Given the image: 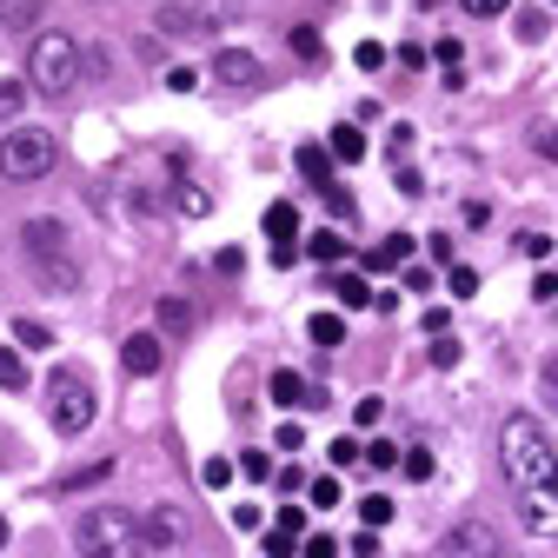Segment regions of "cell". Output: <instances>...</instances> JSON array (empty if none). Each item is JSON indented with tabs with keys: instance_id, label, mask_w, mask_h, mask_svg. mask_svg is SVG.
<instances>
[{
	"instance_id": "1",
	"label": "cell",
	"mask_w": 558,
	"mask_h": 558,
	"mask_svg": "<svg viewBox=\"0 0 558 558\" xmlns=\"http://www.w3.org/2000/svg\"><path fill=\"white\" fill-rule=\"evenodd\" d=\"M499 452H506V478L519 485V493H558V452H551V439H545V426L532 412L506 418Z\"/></svg>"
},
{
	"instance_id": "2",
	"label": "cell",
	"mask_w": 558,
	"mask_h": 558,
	"mask_svg": "<svg viewBox=\"0 0 558 558\" xmlns=\"http://www.w3.org/2000/svg\"><path fill=\"white\" fill-rule=\"evenodd\" d=\"M74 545H81V558H147L154 551L147 525H140L133 512H120V506H94L74 525Z\"/></svg>"
},
{
	"instance_id": "3",
	"label": "cell",
	"mask_w": 558,
	"mask_h": 558,
	"mask_svg": "<svg viewBox=\"0 0 558 558\" xmlns=\"http://www.w3.org/2000/svg\"><path fill=\"white\" fill-rule=\"evenodd\" d=\"M27 81L47 94V100H60V94H74V81H81V47L66 40V34H34V47H27Z\"/></svg>"
},
{
	"instance_id": "4",
	"label": "cell",
	"mask_w": 558,
	"mask_h": 558,
	"mask_svg": "<svg viewBox=\"0 0 558 558\" xmlns=\"http://www.w3.org/2000/svg\"><path fill=\"white\" fill-rule=\"evenodd\" d=\"M94 412H100V399H94L87 373L60 366V373L47 379V418H53V433H60V439H81V433L94 426Z\"/></svg>"
},
{
	"instance_id": "5",
	"label": "cell",
	"mask_w": 558,
	"mask_h": 558,
	"mask_svg": "<svg viewBox=\"0 0 558 558\" xmlns=\"http://www.w3.org/2000/svg\"><path fill=\"white\" fill-rule=\"evenodd\" d=\"M53 160H60V140H53L47 126H14L8 140H0V173H8L14 186L47 180V173H53Z\"/></svg>"
},
{
	"instance_id": "6",
	"label": "cell",
	"mask_w": 558,
	"mask_h": 558,
	"mask_svg": "<svg viewBox=\"0 0 558 558\" xmlns=\"http://www.w3.org/2000/svg\"><path fill=\"white\" fill-rule=\"evenodd\" d=\"M446 558H506V538L485 525V519H459L446 532Z\"/></svg>"
},
{
	"instance_id": "7",
	"label": "cell",
	"mask_w": 558,
	"mask_h": 558,
	"mask_svg": "<svg viewBox=\"0 0 558 558\" xmlns=\"http://www.w3.org/2000/svg\"><path fill=\"white\" fill-rule=\"evenodd\" d=\"M160 332H126V345H120V366H126V379H154L160 373Z\"/></svg>"
},
{
	"instance_id": "8",
	"label": "cell",
	"mask_w": 558,
	"mask_h": 558,
	"mask_svg": "<svg viewBox=\"0 0 558 558\" xmlns=\"http://www.w3.org/2000/svg\"><path fill=\"white\" fill-rule=\"evenodd\" d=\"M21 246H27V259H60V253H66V227L40 214V220L21 227Z\"/></svg>"
},
{
	"instance_id": "9",
	"label": "cell",
	"mask_w": 558,
	"mask_h": 558,
	"mask_svg": "<svg viewBox=\"0 0 558 558\" xmlns=\"http://www.w3.org/2000/svg\"><path fill=\"white\" fill-rule=\"evenodd\" d=\"M140 525H147V545H154V551H173V545H186V519H180V506H154V512L140 519Z\"/></svg>"
},
{
	"instance_id": "10",
	"label": "cell",
	"mask_w": 558,
	"mask_h": 558,
	"mask_svg": "<svg viewBox=\"0 0 558 558\" xmlns=\"http://www.w3.org/2000/svg\"><path fill=\"white\" fill-rule=\"evenodd\" d=\"M214 81H227V87H253V81H259V60H253L246 47H220V53H214Z\"/></svg>"
},
{
	"instance_id": "11",
	"label": "cell",
	"mask_w": 558,
	"mask_h": 558,
	"mask_svg": "<svg viewBox=\"0 0 558 558\" xmlns=\"http://www.w3.org/2000/svg\"><path fill=\"white\" fill-rule=\"evenodd\" d=\"M266 392H272V405H287V412H293V405H326V392H319V386H306L300 373H272V386H266Z\"/></svg>"
},
{
	"instance_id": "12",
	"label": "cell",
	"mask_w": 558,
	"mask_h": 558,
	"mask_svg": "<svg viewBox=\"0 0 558 558\" xmlns=\"http://www.w3.org/2000/svg\"><path fill=\"white\" fill-rule=\"evenodd\" d=\"M412 246H418L412 233H386V240H379V246L366 253V272H399V266L412 259Z\"/></svg>"
},
{
	"instance_id": "13",
	"label": "cell",
	"mask_w": 558,
	"mask_h": 558,
	"mask_svg": "<svg viewBox=\"0 0 558 558\" xmlns=\"http://www.w3.org/2000/svg\"><path fill=\"white\" fill-rule=\"evenodd\" d=\"M332 300H339L345 313H360V306H373L379 293L366 287V272H332Z\"/></svg>"
},
{
	"instance_id": "14",
	"label": "cell",
	"mask_w": 558,
	"mask_h": 558,
	"mask_svg": "<svg viewBox=\"0 0 558 558\" xmlns=\"http://www.w3.org/2000/svg\"><path fill=\"white\" fill-rule=\"evenodd\" d=\"M266 240L279 246V240H300V206L293 199H272L266 206Z\"/></svg>"
},
{
	"instance_id": "15",
	"label": "cell",
	"mask_w": 558,
	"mask_h": 558,
	"mask_svg": "<svg viewBox=\"0 0 558 558\" xmlns=\"http://www.w3.org/2000/svg\"><path fill=\"white\" fill-rule=\"evenodd\" d=\"M34 272H40V287H53V293H74L81 287V266L66 259V253L60 259H34Z\"/></svg>"
},
{
	"instance_id": "16",
	"label": "cell",
	"mask_w": 558,
	"mask_h": 558,
	"mask_svg": "<svg viewBox=\"0 0 558 558\" xmlns=\"http://www.w3.org/2000/svg\"><path fill=\"white\" fill-rule=\"evenodd\" d=\"M326 154H332V160H345V167H353V160H366V133L339 120V126H332V140H326Z\"/></svg>"
},
{
	"instance_id": "17",
	"label": "cell",
	"mask_w": 558,
	"mask_h": 558,
	"mask_svg": "<svg viewBox=\"0 0 558 558\" xmlns=\"http://www.w3.org/2000/svg\"><path fill=\"white\" fill-rule=\"evenodd\" d=\"M154 319H160V332H173V339H180V332H193V306H186V300H173V293L154 306Z\"/></svg>"
},
{
	"instance_id": "18",
	"label": "cell",
	"mask_w": 558,
	"mask_h": 558,
	"mask_svg": "<svg viewBox=\"0 0 558 558\" xmlns=\"http://www.w3.org/2000/svg\"><path fill=\"white\" fill-rule=\"evenodd\" d=\"M173 214L206 220V214H214V193H206V186H180V193H173Z\"/></svg>"
},
{
	"instance_id": "19",
	"label": "cell",
	"mask_w": 558,
	"mask_h": 558,
	"mask_svg": "<svg viewBox=\"0 0 558 558\" xmlns=\"http://www.w3.org/2000/svg\"><path fill=\"white\" fill-rule=\"evenodd\" d=\"M40 14H47V0H8V8H0V27H21L27 34Z\"/></svg>"
},
{
	"instance_id": "20",
	"label": "cell",
	"mask_w": 558,
	"mask_h": 558,
	"mask_svg": "<svg viewBox=\"0 0 558 558\" xmlns=\"http://www.w3.org/2000/svg\"><path fill=\"white\" fill-rule=\"evenodd\" d=\"M300 173H306L313 186H332V154H326V147H300Z\"/></svg>"
},
{
	"instance_id": "21",
	"label": "cell",
	"mask_w": 558,
	"mask_h": 558,
	"mask_svg": "<svg viewBox=\"0 0 558 558\" xmlns=\"http://www.w3.org/2000/svg\"><path fill=\"white\" fill-rule=\"evenodd\" d=\"M306 339H313V345H339V339H345V319H339V313H313V319H306Z\"/></svg>"
},
{
	"instance_id": "22",
	"label": "cell",
	"mask_w": 558,
	"mask_h": 558,
	"mask_svg": "<svg viewBox=\"0 0 558 558\" xmlns=\"http://www.w3.org/2000/svg\"><path fill=\"white\" fill-rule=\"evenodd\" d=\"M0 386L21 392L27 386V360H21V345H0Z\"/></svg>"
},
{
	"instance_id": "23",
	"label": "cell",
	"mask_w": 558,
	"mask_h": 558,
	"mask_svg": "<svg viewBox=\"0 0 558 558\" xmlns=\"http://www.w3.org/2000/svg\"><path fill=\"white\" fill-rule=\"evenodd\" d=\"M14 345H27V353H47V345H53V332H47L40 319H14Z\"/></svg>"
},
{
	"instance_id": "24",
	"label": "cell",
	"mask_w": 558,
	"mask_h": 558,
	"mask_svg": "<svg viewBox=\"0 0 558 558\" xmlns=\"http://www.w3.org/2000/svg\"><path fill=\"white\" fill-rule=\"evenodd\" d=\"M399 465H405V478H412V485H426V478H433V452H426V446H405V452H399Z\"/></svg>"
},
{
	"instance_id": "25",
	"label": "cell",
	"mask_w": 558,
	"mask_h": 558,
	"mask_svg": "<svg viewBox=\"0 0 558 558\" xmlns=\"http://www.w3.org/2000/svg\"><path fill=\"white\" fill-rule=\"evenodd\" d=\"M306 253L332 266V259H345V233H332V227H326V233H313V240H306Z\"/></svg>"
},
{
	"instance_id": "26",
	"label": "cell",
	"mask_w": 558,
	"mask_h": 558,
	"mask_svg": "<svg viewBox=\"0 0 558 558\" xmlns=\"http://www.w3.org/2000/svg\"><path fill=\"white\" fill-rule=\"evenodd\" d=\"M199 485H206V493H227V485H233V459H206L199 465Z\"/></svg>"
},
{
	"instance_id": "27",
	"label": "cell",
	"mask_w": 558,
	"mask_h": 558,
	"mask_svg": "<svg viewBox=\"0 0 558 558\" xmlns=\"http://www.w3.org/2000/svg\"><path fill=\"white\" fill-rule=\"evenodd\" d=\"M433 53H439V66H446V87H459V66H465V47H459V40L446 34V40H439Z\"/></svg>"
},
{
	"instance_id": "28",
	"label": "cell",
	"mask_w": 558,
	"mask_h": 558,
	"mask_svg": "<svg viewBox=\"0 0 558 558\" xmlns=\"http://www.w3.org/2000/svg\"><path fill=\"white\" fill-rule=\"evenodd\" d=\"M360 519H366L373 532H379V525H392V499H386V493H373V499H360Z\"/></svg>"
},
{
	"instance_id": "29",
	"label": "cell",
	"mask_w": 558,
	"mask_h": 558,
	"mask_svg": "<svg viewBox=\"0 0 558 558\" xmlns=\"http://www.w3.org/2000/svg\"><path fill=\"white\" fill-rule=\"evenodd\" d=\"M27 107V81H0V120H14Z\"/></svg>"
},
{
	"instance_id": "30",
	"label": "cell",
	"mask_w": 558,
	"mask_h": 558,
	"mask_svg": "<svg viewBox=\"0 0 558 558\" xmlns=\"http://www.w3.org/2000/svg\"><path fill=\"white\" fill-rule=\"evenodd\" d=\"M100 478H113V459H94L87 472H66V493H81V485H100Z\"/></svg>"
},
{
	"instance_id": "31",
	"label": "cell",
	"mask_w": 558,
	"mask_h": 558,
	"mask_svg": "<svg viewBox=\"0 0 558 558\" xmlns=\"http://www.w3.org/2000/svg\"><path fill=\"white\" fill-rule=\"evenodd\" d=\"M293 551H300V532H287V525L266 532V558H293Z\"/></svg>"
},
{
	"instance_id": "32",
	"label": "cell",
	"mask_w": 558,
	"mask_h": 558,
	"mask_svg": "<svg viewBox=\"0 0 558 558\" xmlns=\"http://www.w3.org/2000/svg\"><path fill=\"white\" fill-rule=\"evenodd\" d=\"M353 66H360V74H379V66H386V47H379V40H360V47H353Z\"/></svg>"
},
{
	"instance_id": "33",
	"label": "cell",
	"mask_w": 558,
	"mask_h": 558,
	"mask_svg": "<svg viewBox=\"0 0 558 558\" xmlns=\"http://www.w3.org/2000/svg\"><path fill=\"white\" fill-rule=\"evenodd\" d=\"M366 465H373V472H392V465H399V446H392V439H373V446H366Z\"/></svg>"
},
{
	"instance_id": "34",
	"label": "cell",
	"mask_w": 558,
	"mask_h": 558,
	"mask_svg": "<svg viewBox=\"0 0 558 558\" xmlns=\"http://www.w3.org/2000/svg\"><path fill=\"white\" fill-rule=\"evenodd\" d=\"M300 551H306V558H339V538H332V532H306Z\"/></svg>"
},
{
	"instance_id": "35",
	"label": "cell",
	"mask_w": 558,
	"mask_h": 558,
	"mask_svg": "<svg viewBox=\"0 0 558 558\" xmlns=\"http://www.w3.org/2000/svg\"><path fill=\"white\" fill-rule=\"evenodd\" d=\"M446 279H452V300H472V293H478V272H472V266H459V259H452V272H446Z\"/></svg>"
},
{
	"instance_id": "36",
	"label": "cell",
	"mask_w": 558,
	"mask_h": 558,
	"mask_svg": "<svg viewBox=\"0 0 558 558\" xmlns=\"http://www.w3.org/2000/svg\"><path fill=\"white\" fill-rule=\"evenodd\" d=\"M433 366H439V373H452V366H459V339H452V332H439V339H433Z\"/></svg>"
},
{
	"instance_id": "37",
	"label": "cell",
	"mask_w": 558,
	"mask_h": 558,
	"mask_svg": "<svg viewBox=\"0 0 558 558\" xmlns=\"http://www.w3.org/2000/svg\"><path fill=\"white\" fill-rule=\"evenodd\" d=\"M545 27H551L545 8H525V14H519V40H545Z\"/></svg>"
},
{
	"instance_id": "38",
	"label": "cell",
	"mask_w": 558,
	"mask_h": 558,
	"mask_svg": "<svg viewBox=\"0 0 558 558\" xmlns=\"http://www.w3.org/2000/svg\"><path fill=\"white\" fill-rule=\"evenodd\" d=\"M306 499H313L319 512H326V506H339V478H313V485H306Z\"/></svg>"
},
{
	"instance_id": "39",
	"label": "cell",
	"mask_w": 558,
	"mask_h": 558,
	"mask_svg": "<svg viewBox=\"0 0 558 558\" xmlns=\"http://www.w3.org/2000/svg\"><path fill=\"white\" fill-rule=\"evenodd\" d=\"M293 53H300V60H319L326 47H319V34H313V27H293Z\"/></svg>"
},
{
	"instance_id": "40",
	"label": "cell",
	"mask_w": 558,
	"mask_h": 558,
	"mask_svg": "<svg viewBox=\"0 0 558 558\" xmlns=\"http://www.w3.org/2000/svg\"><path fill=\"white\" fill-rule=\"evenodd\" d=\"M459 8H465L472 21H493V14H506V8H512V0H459Z\"/></svg>"
},
{
	"instance_id": "41",
	"label": "cell",
	"mask_w": 558,
	"mask_h": 558,
	"mask_svg": "<svg viewBox=\"0 0 558 558\" xmlns=\"http://www.w3.org/2000/svg\"><path fill=\"white\" fill-rule=\"evenodd\" d=\"M240 472H246V478H272V459H266V452H240Z\"/></svg>"
},
{
	"instance_id": "42",
	"label": "cell",
	"mask_w": 558,
	"mask_h": 558,
	"mask_svg": "<svg viewBox=\"0 0 558 558\" xmlns=\"http://www.w3.org/2000/svg\"><path fill=\"white\" fill-rule=\"evenodd\" d=\"M272 446H279V452H300V446H306V433H300V426H293V418H287V426H279V433H272Z\"/></svg>"
},
{
	"instance_id": "43",
	"label": "cell",
	"mask_w": 558,
	"mask_h": 558,
	"mask_svg": "<svg viewBox=\"0 0 558 558\" xmlns=\"http://www.w3.org/2000/svg\"><path fill=\"white\" fill-rule=\"evenodd\" d=\"M167 87H173V94H193L199 74H193V66H167Z\"/></svg>"
},
{
	"instance_id": "44",
	"label": "cell",
	"mask_w": 558,
	"mask_h": 558,
	"mask_svg": "<svg viewBox=\"0 0 558 558\" xmlns=\"http://www.w3.org/2000/svg\"><path fill=\"white\" fill-rule=\"evenodd\" d=\"M532 147H538L545 160H558V126H532Z\"/></svg>"
},
{
	"instance_id": "45",
	"label": "cell",
	"mask_w": 558,
	"mask_h": 558,
	"mask_svg": "<svg viewBox=\"0 0 558 558\" xmlns=\"http://www.w3.org/2000/svg\"><path fill=\"white\" fill-rule=\"evenodd\" d=\"M326 206H332V214H339L345 227H353V193H339V186H326Z\"/></svg>"
},
{
	"instance_id": "46",
	"label": "cell",
	"mask_w": 558,
	"mask_h": 558,
	"mask_svg": "<svg viewBox=\"0 0 558 558\" xmlns=\"http://www.w3.org/2000/svg\"><path fill=\"white\" fill-rule=\"evenodd\" d=\"M519 253H525V259H545V253H551V240H545V233H519Z\"/></svg>"
},
{
	"instance_id": "47",
	"label": "cell",
	"mask_w": 558,
	"mask_h": 558,
	"mask_svg": "<svg viewBox=\"0 0 558 558\" xmlns=\"http://www.w3.org/2000/svg\"><path fill=\"white\" fill-rule=\"evenodd\" d=\"M532 300H545V306L558 300V272H538V279H532Z\"/></svg>"
},
{
	"instance_id": "48",
	"label": "cell",
	"mask_w": 558,
	"mask_h": 558,
	"mask_svg": "<svg viewBox=\"0 0 558 558\" xmlns=\"http://www.w3.org/2000/svg\"><path fill=\"white\" fill-rule=\"evenodd\" d=\"M272 525H287V532H300V538H306V512H300V506H279V519H272Z\"/></svg>"
},
{
	"instance_id": "49",
	"label": "cell",
	"mask_w": 558,
	"mask_h": 558,
	"mask_svg": "<svg viewBox=\"0 0 558 558\" xmlns=\"http://www.w3.org/2000/svg\"><path fill=\"white\" fill-rule=\"evenodd\" d=\"M405 293H433V272L426 266H405Z\"/></svg>"
},
{
	"instance_id": "50",
	"label": "cell",
	"mask_w": 558,
	"mask_h": 558,
	"mask_svg": "<svg viewBox=\"0 0 558 558\" xmlns=\"http://www.w3.org/2000/svg\"><path fill=\"white\" fill-rule=\"evenodd\" d=\"M272 485H279V493H300L306 472H300V465H287V472H272Z\"/></svg>"
},
{
	"instance_id": "51",
	"label": "cell",
	"mask_w": 558,
	"mask_h": 558,
	"mask_svg": "<svg viewBox=\"0 0 558 558\" xmlns=\"http://www.w3.org/2000/svg\"><path fill=\"white\" fill-rule=\"evenodd\" d=\"M246 266V253L240 246H227V253H214V272H240Z\"/></svg>"
},
{
	"instance_id": "52",
	"label": "cell",
	"mask_w": 558,
	"mask_h": 558,
	"mask_svg": "<svg viewBox=\"0 0 558 558\" xmlns=\"http://www.w3.org/2000/svg\"><path fill=\"white\" fill-rule=\"evenodd\" d=\"M233 532H259V506H233Z\"/></svg>"
},
{
	"instance_id": "53",
	"label": "cell",
	"mask_w": 558,
	"mask_h": 558,
	"mask_svg": "<svg viewBox=\"0 0 558 558\" xmlns=\"http://www.w3.org/2000/svg\"><path fill=\"white\" fill-rule=\"evenodd\" d=\"M353 459H360V446H353V439L339 433V439H332V465H353Z\"/></svg>"
},
{
	"instance_id": "54",
	"label": "cell",
	"mask_w": 558,
	"mask_h": 558,
	"mask_svg": "<svg viewBox=\"0 0 558 558\" xmlns=\"http://www.w3.org/2000/svg\"><path fill=\"white\" fill-rule=\"evenodd\" d=\"M379 412H386L379 399H360V405H353V418H360V426H379Z\"/></svg>"
},
{
	"instance_id": "55",
	"label": "cell",
	"mask_w": 558,
	"mask_h": 558,
	"mask_svg": "<svg viewBox=\"0 0 558 558\" xmlns=\"http://www.w3.org/2000/svg\"><path fill=\"white\" fill-rule=\"evenodd\" d=\"M392 180H399V193H426V180H418V167H399Z\"/></svg>"
},
{
	"instance_id": "56",
	"label": "cell",
	"mask_w": 558,
	"mask_h": 558,
	"mask_svg": "<svg viewBox=\"0 0 558 558\" xmlns=\"http://www.w3.org/2000/svg\"><path fill=\"white\" fill-rule=\"evenodd\" d=\"M418 326H426V332H433V339H439V332H446V326H452V313H446V306H433V313H426V319H418Z\"/></svg>"
},
{
	"instance_id": "57",
	"label": "cell",
	"mask_w": 558,
	"mask_h": 558,
	"mask_svg": "<svg viewBox=\"0 0 558 558\" xmlns=\"http://www.w3.org/2000/svg\"><path fill=\"white\" fill-rule=\"evenodd\" d=\"M545 386H551V392H558V353H551V360H545Z\"/></svg>"
},
{
	"instance_id": "58",
	"label": "cell",
	"mask_w": 558,
	"mask_h": 558,
	"mask_svg": "<svg viewBox=\"0 0 558 558\" xmlns=\"http://www.w3.org/2000/svg\"><path fill=\"white\" fill-rule=\"evenodd\" d=\"M0 551H8V519H0Z\"/></svg>"
}]
</instances>
